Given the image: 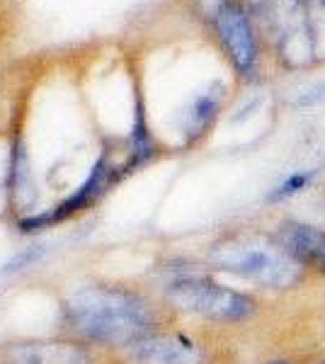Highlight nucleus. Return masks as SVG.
<instances>
[{
  "label": "nucleus",
  "mask_w": 325,
  "mask_h": 364,
  "mask_svg": "<svg viewBox=\"0 0 325 364\" xmlns=\"http://www.w3.org/2000/svg\"><path fill=\"white\" fill-rule=\"evenodd\" d=\"M68 328L87 343L129 348L156 331V309L127 287L85 284L63 301Z\"/></svg>",
  "instance_id": "nucleus-1"
},
{
  "label": "nucleus",
  "mask_w": 325,
  "mask_h": 364,
  "mask_svg": "<svg viewBox=\"0 0 325 364\" xmlns=\"http://www.w3.org/2000/svg\"><path fill=\"white\" fill-rule=\"evenodd\" d=\"M209 260L223 272L255 282L265 289H292L301 279V265L279 248V243H265L247 236L216 243Z\"/></svg>",
  "instance_id": "nucleus-2"
},
{
  "label": "nucleus",
  "mask_w": 325,
  "mask_h": 364,
  "mask_svg": "<svg viewBox=\"0 0 325 364\" xmlns=\"http://www.w3.org/2000/svg\"><path fill=\"white\" fill-rule=\"evenodd\" d=\"M165 296L185 314L216 323L245 321L257 309L255 299L250 294L218 284L204 274H177L165 284Z\"/></svg>",
  "instance_id": "nucleus-3"
},
{
  "label": "nucleus",
  "mask_w": 325,
  "mask_h": 364,
  "mask_svg": "<svg viewBox=\"0 0 325 364\" xmlns=\"http://www.w3.org/2000/svg\"><path fill=\"white\" fill-rule=\"evenodd\" d=\"M134 364H202L204 350L182 333H149L127 348Z\"/></svg>",
  "instance_id": "nucleus-4"
},
{
  "label": "nucleus",
  "mask_w": 325,
  "mask_h": 364,
  "mask_svg": "<svg viewBox=\"0 0 325 364\" xmlns=\"http://www.w3.org/2000/svg\"><path fill=\"white\" fill-rule=\"evenodd\" d=\"M216 32L235 70L250 75L257 63V44L243 8L235 3H221L216 13Z\"/></svg>",
  "instance_id": "nucleus-5"
},
{
  "label": "nucleus",
  "mask_w": 325,
  "mask_h": 364,
  "mask_svg": "<svg viewBox=\"0 0 325 364\" xmlns=\"http://www.w3.org/2000/svg\"><path fill=\"white\" fill-rule=\"evenodd\" d=\"M114 182V175H112V166L107 163V158H100L95 163V168L90 170V178H87L78 190L70 195L66 202H61L56 209H51L49 214H39V216H29V219L22 221V231H37V228H46L49 224H56V221L66 219V216H73L78 211L87 209L95 199L102 195L105 190Z\"/></svg>",
  "instance_id": "nucleus-6"
},
{
  "label": "nucleus",
  "mask_w": 325,
  "mask_h": 364,
  "mask_svg": "<svg viewBox=\"0 0 325 364\" xmlns=\"http://www.w3.org/2000/svg\"><path fill=\"white\" fill-rule=\"evenodd\" d=\"M277 243L301 267L325 274V228L301 224V221H287L277 231Z\"/></svg>",
  "instance_id": "nucleus-7"
},
{
  "label": "nucleus",
  "mask_w": 325,
  "mask_h": 364,
  "mask_svg": "<svg viewBox=\"0 0 325 364\" xmlns=\"http://www.w3.org/2000/svg\"><path fill=\"white\" fill-rule=\"evenodd\" d=\"M8 364H87L85 350L73 343H17L5 350Z\"/></svg>",
  "instance_id": "nucleus-8"
},
{
  "label": "nucleus",
  "mask_w": 325,
  "mask_h": 364,
  "mask_svg": "<svg viewBox=\"0 0 325 364\" xmlns=\"http://www.w3.org/2000/svg\"><path fill=\"white\" fill-rule=\"evenodd\" d=\"M218 105H221V95L218 92H206V95H202L194 102V107L190 109V119H187V132H190L192 139L204 134V129L214 122Z\"/></svg>",
  "instance_id": "nucleus-9"
},
{
  "label": "nucleus",
  "mask_w": 325,
  "mask_h": 364,
  "mask_svg": "<svg viewBox=\"0 0 325 364\" xmlns=\"http://www.w3.org/2000/svg\"><path fill=\"white\" fill-rule=\"evenodd\" d=\"M313 180V173L311 170H306V173H294L289 175V178H284L279 182V185L275 187V190L270 192L267 199L270 202H282V199H289V197H297L299 192H304L306 187L311 185Z\"/></svg>",
  "instance_id": "nucleus-10"
},
{
  "label": "nucleus",
  "mask_w": 325,
  "mask_h": 364,
  "mask_svg": "<svg viewBox=\"0 0 325 364\" xmlns=\"http://www.w3.org/2000/svg\"><path fill=\"white\" fill-rule=\"evenodd\" d=\"M267 364H292V362H267Z\"/></svg>",
  "instance_id": "nucleus-11"
},
{
  "label": "nucleus",
  "mask_w": 325,
  "mask_h": 364,
  "mask_svg": "<svg viewBox=\"0 0 325 364\" xmlns=\"http://www.w3.org/2000/svg\"><path fill=\"white\" fill-rule=\"evenodd\" d=\"M321 364H325V362H321Z\"/></svg>",
  "instance_id": "nucleus-12"
}]
</instances>
